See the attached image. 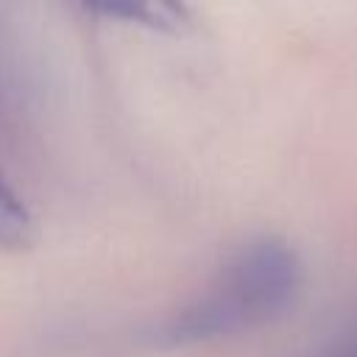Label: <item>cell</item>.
I'll return each instance as SVG.
<instances>
[{
  "instance_id": "6da1fadb",
  "label": "cell",
  "mask_w": 357,
  "mask_h": 357,
  "mask_svg": "<svg viewBox=\"0 0 357 357\" xmlns=\"http://www.w3.org/2000/svg\"><path fill=\"white\" fill-rule=\"evenodd\" d=\"M301 287L298 254L279 237L240 245L212 282L153 335L162 346H195L257 329L279 318Z\"/></svg>"
},
{
  "instance_id": "7a4b0ae2",
  "label": "cell",
  "mask_w": 357,
  "mask_h": 357,
  "mask_svg": "<svg viewBox=\"0 0 357 357\" xmlns=\"http://www.w3.org/2000/svg\"><path fill=\"white\" fill-rule=\"evenodd\" d=\"M86 11L103 20L139 25L159 33H181L190 28V3L187 0H78Z\"/></svg>"
},
{
  "instance_id": "3957f363",
  "label": "cell",
  "mask_w": 357,
  "mask_h": 357,
  "mask_svg": "<svg viewBox=\"0 0 357 357\" xmlns=\"http://www.w3.org/2000/svg\"><path fill=\"white\" fill-rule=\"evenodd\" d=\"M33 234L36 229L25 201L0 173V251H25Z\"/></svg>"
},
{
  "instance_id": "277c9868",
  "label": "cell",
  "mask_w": 357,
  "mask_h": 357,
  "mask_svg": "<svg viewBox=\"0 0 357 357\" xmlns=\"http://www.w3.org/2000/svg\"><path fill=\"white\" fill-rule=\"evenodd\" d=\"M332 357H357V337H354L351 343H346L343 349H337Z\"/></svg>"
}]
</instances>
